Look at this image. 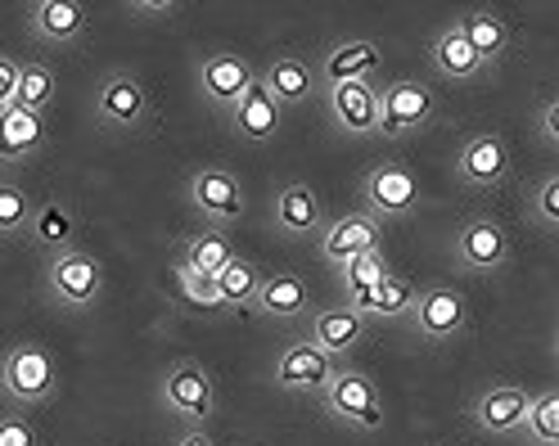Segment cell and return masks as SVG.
Instances as JSON below:
<instances>
[{"instance_id":"37","label":"cell","mask_w":559,"mask_h":446,"mask_svg":"<svg viewBox=\"0 0 559 446\" xmlns=\"http://www.w3.org/2000/svg\"><path fill=\"white\" fill-rule=\"evenodd\" d=\"M0 446H41V433L27 415H0Z\"/></svg>"},{"instance_id":"12","label":"cell","mask_w":559,"mask_h":446,"mask_svg":"<svg viewBox=\"0 0 559 446\" xmlns=\"http://www.w3.org/2000/svg\"><path fill=\"white\" fill-rule=\"evenodd\" d=\"M334 370H338V361L325 357L321 348H311V342H289V348H280V357L271 365L275 384L285 393H298V397H321L334 379Z\"/></svg>"},{"instance_id":"11","label":"cell","mask_w":559,"mask_h":446,"mask_svg":"<svg viewBox=\"0 0 559 446\" xmlns=\"http://www.w3.org/2000/svg\"><path fill=\"white\" fill-rule=\"evenodd\" d=\"M194 77H199V91H203L207 105H213L222 118H230V109L258 86V68L243 59V55H226V50H217V55H207V59L199 63V73H194Z\"/></svg>"},{"instance_id":"24","label":"cell","mask_w":559,"mask_h":446,"mask_svg":"<svg viewBox=\"0 0 559 446\" xmlns=\"http://www.w3.org/2000/svg\"><path fill=\"white\" fill-rule=\"evenodd\" d=\"M253 312L262 321H298L311 312V285L298 276V270H275V276L262 280Z\"/></svg>"},{"instance_id":"13","label":"cell","mask_w":559,"mask_h":446,"mask_svg":"<svg viewBox=\"0 0 559 446\" xmlns=\"http://www.w3.org/2000/svg\"><path fill=\"white\" fill-rule=\"evenodd\" d=\"M528 410H533V393L528 388L497 384V388H487V393L474 397L469 420L487 437H514V433H523V424H528Z\"/></svg>"},{"instance_id":"22","label":"cell","mask_w":559,"mask_h":446,"mask_svg":"<svg viewBox=\"0 0 559 446\" xmlns=\"http://www.w3.org/2000/svg\"><path fill=\"white\" fill-rule=\"evenodd\" d=\"M46 145V113L32 109H5L0 113V167H23Z\"/></svg>"},{"instance_id":"41","label":"cell","mask_w":559,"mask_h":446,"mask_svg":"<svg viewBox=\"0 0 559 446\" xmlns=\"http://www.w3.org/2000/svg\"><path fill=\"white\" fill-rule=\"evenodd\" d=\"M177 446H213V437H207V429H186V437Z\"/></svg>"},{"instance_id":"6","label":"cell","mask_w":559,"mask_h":446,"mask_svg":"<svg viewBox=\"0 0 559 446\" xmlns=\"http://www.w3.org/2000/svg\"><path fill=\"white\" fill-rule=\"evenodd\" d=\"M425 203V181L406 162H379L361 181V213L374 221H402Z\"/></svg>"},{"instance_id":"30","label":"cell","mask_w":559,"mask_h":446,"mask_svg":"<svg viewBox=\"0 0 559 446\" xmlns=\"http://www.w3.org/2000/svg\"><path fill=\"white\" fill-rule=\"evenodd\" d=\"M262 270H258V262H249V257H235L222 276H217V298H222V312L226 316H239V312H253V302H258V293H262Z\"/></svg>"},{"instance_id":"15","label":"cell","mask_w":559,"mask_h":446,"mask_svg":"<svg viewBox=\"0 0 559 446\" xmlns=\"http://www.w3.org/2000/svg\"><path fill=\"white\" fill-rule=\"evenodd\" d=\"M325 109L347 135H379V82H338L325 86Z\"/></svg>"},{"instance_id":"3","label":"cell","mask_w":559,"mask_h":446,"mask_svg":"<svg viewBox=\"0 0 559 446\" xmlns=\"http://www.w3.org/2000/svg\"><path fill=\"white\" fill-rule=\"evenodd\" d=\"M46 298L59 312H91L104 298V266L86 249H68L59 257H46Z\"/></svg>"},{"instance_id":"23","label":"cell","mask_w":559,"mask_h":446,"mask_svg":"<svg viewBox=\"0 0 559 446\" xmlns=\"http://www.w3.org/2000/svg\"><path fill=\"white\" fill-rule=\"evenodd\" d=\"M307 342L338 361L343 352H353L366 342V321L353 312V306H321L307 325Z\"/></svg>"},{"instance_id":"18","label":"cell","mask_w":559,"mask_h":446,"mask_svg":"<svg viewBox=\"0 0 559 446\" xmlns=\"http://www.w3.org/2000/svg\"><path fill=\"white\" fill-rule=\"evenodd\" d=\"M379 234H383V221H374L370 213H343L321 230V257L330 266H347L353 257L379 249Z\"/></svg>"},{"instance_id":"14","label":"cell","mask_w":559,"mask_h":446,"mask_svg":"<svg viewBox=\"0 0 559 446\" xmlns=\"http://www.w3.org/2000/svg\"><path fill=\"white\" fill-rule=\"evenodd\" d=\"M456 177L469 190H497L510 177V145L497 131H474L456 154Z\"/></svg>"},{"instance_id":"2","label":"cell","mask_w":559,"mask_h":446,"mask_svg":"<svg viewBox=\"0 0 559 446\" xmlns=\"http://www.w3.org/2000/svg\"><path fill=\"white\" fill-rule=\"evenodd\" d=\"M59 393V361L46 342H14V348L0 357V397L32 410L46 406Z\"/></svg>"},{"instance_id":"25","label":"cell","mask_w":559,"mask_h":446,"mask_svg":"<svg viewBox=\"0 0 559 446\" xmlns=\"http://www.w3.org/2000/svg\"><path fill=\"white\" fill-rule=\"evenodd\" d=\"M27 239L37 244L46 257H59L68 249H78V213L68 208L63 198H46L37 203L32 213V226H27Z\"/></svg>"},{"instance_id":"21","label":"cell","mask_w":559,"mask_h":446,"mask_svg":"<svg viewBox=\"0 0 559 446\" xmlns=\"http://www.w3.org/2000/svg\"><path fill=\"white\" fill-rule=\"evenodd\" d=\"M86 27H91V14L78 0H37L27 10V32L46 46H73L86 37Z\"/></svg>"},{"instance_id":"9","label":"cell","mask_w":559,"mask_h":446,"mask_svg":"<svg viewBox=\"0 0 559 446\" xmlns=\"http://www.w3.org/2000/svg\"><path fill=\"white\" fill-rule=\"evenodd\" d=\"M325 415H334L338 424H353L357 433H379L383 429V397L379 384L361 370H334L330 388L321 393Z\"/></svg>"},{"instance_id":"7","label":"cell","mask_w":559,"mask_h":446,"mask_svg":"<svg viewBox=\"0 0 559 446\" xmlns=\"http://www.w3.org/2000/svg\"><path fill=\"white\" fill-rule=\"evenodd\" d=\"M514 257V239L497 217H469L451 234V262L469 276H497Z\"/></svg>"},{"instance_id":"26","label":"cell","mask_w":559,"mask_h":446,"mask_svg":"<svg viewBox=\"0 0 559 446\" xmlns=\"http://www.w3.org/2000/svg\"><path fill=\"white\" fill-rule=\"evenodd\" d=\"M456 27L465 32V41L474 46L483 68H497L510 55V23L497 10H469V14H461Z\"/></svg>"},{"instance_id":"31","label":"cell","mask_w":559,"mask_h":446,"mask_svg":"<svg viewBox=\"0 0 559 446\" xmlns=\"http://www.w3.org/2000/svg\"><path fill=\"white\" fill-rule=\"evenodd\" d=\"M59 95V73L41 59H27L23 63V77H19V109H32V113H46Z\"/></svg>"},{"instance_id":"1","label":"cell","mask_w":559,"mask_h":446,"mask_svg":"<svg viewBox=\"0 0 559 446\" xmlns=\"http://www.w3.org/2000/svg\"><path fill=\"white\" fill-rule=\"evenodd\" d=\"M91 113H95V126L109 135H145L154 131V95L135 73L114 68V73L99 77Z\"/></svg>"},{"instance_id":"27","label":"cell","mask_w":559,"mask_h":446,"mask_svg":"<svg viewBox=\"0 0 559 446\" xmlns=\"http://www.w3.org/2000/svg\"><path fill=\"white\" fill-rule=\"evenodd\" d=\"M280 113H285V109H280L275 105V99L262 91V82L249 91V95H243L239 99V105L230 109V126L243 135V141H253V145H266V141H275V131H280Z\"/></svg>"},{"instance_id":"8","label":"cell","mask_w":559,"mask_h":446,"mask_svg":"<svg viewBox=\"0 0 559 446\" xmlns=\"http://www.w3.org/2000/svg\"><path fill=\"white\" fill-rule=\"evenodd\" d=\"M186 198H190V208L213 226V230H226L235 226L243 213H249V198H243V181H239V171L213 162V167H199L190 185H186Z\"/></svg>"},{"instance_id":"33","label":"cell","mask_w":559,"mask_h":446,"mask_svg":"<svg viewBox=\"0 0 559 446\" xmlns=\"http://www.w3.org/2000/svg\"><path fill=\"white\" fill-rule=\"evenodd\" d=\"M523 437H528L533 446H559V388H546V393L533 397Z\"/></svg>"},{"instance_id":"5","label":"cell","mask_w":559,"mask_h":446,"mask_svg":"<svg viewBox=\"0 0 559 446\" xmlns=\"http://www.w3.org/2000/svg\"><path fill=\"white\" fill-rule=\"evenodd\" d=\"M433 118H438V91L433 86L415 82V77L379 86V135L406 141V135L429 131Z\"/></svg>"},{"instance_id":"36","label":"cell","mask_w":559,"mask_h":446,"mask_svg":"<svg viewBox=\"0 0 559 446\" xmlns=\"http://www.w3.org/2000/svg\"><path fill=\"white\" fill-rule=\"evenodd\" d=\"M528 213H533V221H537L542 230L559 234V171H550V177H546V181L533 190Z\"/></svg>"},{"instance_id":"39","label":"cell","mask_w":559,"mask_h":446,"mask_svg":"<svg viewBox=\"0 0 559 446\" xmlns=\"http://www.w3.org/2000/svg\"><path fill=\"white\" fill-rule=\"evenodd\" d=\"M537 135H542L550 149H559V95H550L546 105H542V113H537Z\"/></svg>"},{"instance_id":"28","label":"cell","mask_w":559,"mask_h":446,"mask_svg":"<svg viewBox=\"0 0 559 446\" xmlns=\"http://www.w3.org/2000/svg\"><path fill=\"white\" fill-rule=\"evenodd\" d=\"M429 59H433V68H438V77H447V82H474V77L483 73V63H478L474 46L465 41V32H461L456 23L442 27L438 37H433Z\"/></svg>"},{"instance_id":"29","label":"cell","mask_w":559,"mask_h":446,"mask_svg":"<svg viewBox=\"0 0 559 446\" xmlns=\"http://www.w3.org/2000/svg\"><path fill=\"white\" fill-rule=\"evenodd\" d=\"M235 257H239V253H235V244H230V234L207 226L203 234H190V239H186L177 262H181V266H190L194 276H203V280H217Z\"/></svg>"},{"instance_id":"10","label":"cell","mask_w":559,"mask_h":446,"mask_svg":"<svg viewBox=\"0 0 559 446\" xmlns=\"http://www.w3.org/2000/svg\"><path fill=\"white\" fill-rule=\"evenodd\" d=\"M406 325L425 342L442 348V342L461 338L469 329V302L461 298V289H451V285H429V289H419V302H415Z\"/></svg>"},{"instance_id":"40","label":"cell","mask_w":559,"mask_h":446,"mask_svg":"<svg viewBox=\"0 0 559 446\" xmlns=\"http://www.w3.org/2000/svg\"><path fill=\"white\" fill-rule=\"evenodd\" d=\"M177 5L171 0H140V5H131V14H171Z\"/></svg>"},{"instance_id":"19","label":"cell","mask_w":559,"mask_h":446,"mask_svg":"<svg viewBox=\"0 0 559 446\" xmlns=\"http://www.w3.org/2000/svg\"><path fill=\"white\" fill-rule=\"evenodd\" d=\"M415 302H419L415 280L397 276V270H389L379 285H370L361 293H347V306H353L361 321H411Z\"/></svg>"},{"instance_id":"34","label":"cell","mask_w":559,"mask_h":446,"mask_svg":"<svg viewBox=\"0 0 559 446\" xmlns=\"http://www.w3.org/2000/svg\"><path fill=\"white\" fill-rule=\"evenodd\" d=\"M389 253L383 249H370V253H361V257H353L347 266H338V280H343V293H361V289H370V285H379L383 276H389Z\"/></svg>"},{"instance_id":"4","label":"cell","mask_w":559,"mask_h":446,"mask_svg":"<svg viewBox=\"0 0 559 446\" xmlns=\"http://www.w3.org/2000/svg\"><path fill=\"white\" fill-rule=\"evenodd\" d=\"M158 401L167 415H177L186 429H207L217 415V384L199 361H177L163 374Z\"/></svg>"},{"instance_id":"17","label":"cell","mask_w":559,"mask_h":446,"mask_svg":"<svg viewBox=\"0 0 559 446\" xmlns=\"http://www.w3.org/2000/svg\"><path fill=\"white\" fill-rule=\"evenodd\" d=\"M271 217H275V230L285 239H321V230H325V208H321L317 190H311L307 181L280 185Z\"/></svg>"},{"instance_id":"20","label":"cell","mask_w":559,"mask_h":446,"mask_svg":"<svg viewBox=\"0 0 559 446\" xmlns=\"http://www.w3.org/2000/svg\"><path fill=\"white\" fill-rule=\"evenodd\" d=\"M379 46L370 37H347V41H334L321 63H317V73H321V86H338V82H374L379 73Z\"/></svg>"},{"instance_id":"32","label":"cell","mask_w":559,"mask_h":446,"mask_svg":"<svg viewBox=\"0 0 559 446\" xmlns=\"http://www.w3.org/2000/svg\"><path fill=\"white\" fill-rule=\"evenodd\" d=\"M32 213H37V198H32L14 177L0 181V239H27Z\"/></svg>"},{"instance_id":"16","label":"cell","mask_w":559,"mask_h":446,"mask_svg":"<svg viewBox=\"0 0 559 446\" xmlns=\"http://www.w3.org/2000/svg\"><path fill=\"white\" fill-rule=\"evenodd\" d=\"M258 82L280 109H298V105H307V99L317 95L321 73H317V63H311L307 55H275L258 73Z\"/></svg>"},{"instance_id":"42","label":"cell","mask_w":559,"mask_h":446,"mask_svg":"<svg viewBox=\"0 0 559 446\" xmlns=\"http://www.w3.org/2000/svg\"><path fill=\"white\" fill-rule=\"evenodd\" d=\"M555 357H559V348H555Z\"/></svg>"},{"instance_id":"35","label":"cell","mask_w":559,"mask_h":446,"mask_svg":"<svg viewBox=\"0 0 559 446\" xmlns=\"http://www.w3.org/2000/svg\"><path fill=\"white\" fill-rule=\"evenodd\" d=\"M171 285H177V293L186 298V302H194V306H217L222 312V298H217V280H203V276H194L190 266H171Z\"/></svg>"},{"instance_id":"38","label":"cell","mask_w":559,"mask_h":446,"mask_svg":"<svg viewBox=\"0 0 559 446\" xmlns=\"http://www.w3.org/2000/svg\"><path fill=\"white\" fill-rule=\"evenodd\" d=\"M19 77H23V63L14 55H0V113L14 109L19 99Z\"/></svg>"}]
</instances>
